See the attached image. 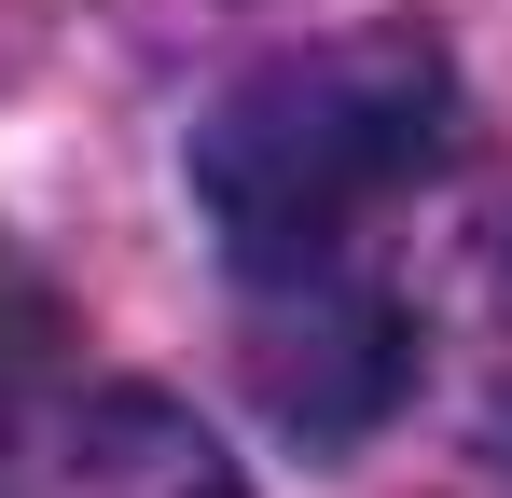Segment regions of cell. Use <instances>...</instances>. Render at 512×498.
I'll return each instance as SVG.
<instances>
[{
	"mask_svg": "<svg viewBox=\"0 0 512 498\" xmlns=\"http://www.w3.org/2000/svg\"><path fill=\"white\" fill-rule=\"evenodd\" d=\"M457 139V56L429 28L291 42L194 125V208L236 277H319L374 236Z\"/></svg>",
	"mask_w": 512,
	"mask_h": 498,
	"instance_id": "1",
	"label": "cell"
},
{
	"mask_svg": "<svg viewBox=\"0 0 512 498\" xmlns=\"http://www.w3.org/2000/svg\"><path fill=\"white\" fill-rule=\"evenodd\" d=\"M250 388L263 415L305 443V457H333L360 429H388V415L416 402V319H402V291H374V277H250Z\"/></svg>",
	"mask_w": 512,
	"mask_h": 498,
	"instance_id": "2",
	"label": "cell"
},
{
	"mask_svg": "<svg viewBox=\"0 0 512 498\" xmlns=\"http://www.w3.org/2000/svg\"><path fill=\"white\" fill-rule=\"evenodd\" d=\"M402 319H416V402L443 415V443L512 471V208H485L429 263V291Z\"/></svg>",
	"mask_w": 512,
	"mask_h": 498,
	"instance_id": "4",
	"label": "cell"
},
{
	"mask_svg": "<svg viewBox=\"0 0 512 498\" xmlns=\"http://www.w3.org/2000/svg\"><path fill=\"white\" fill-rule=\"evenodd\" d=\"M0 498H250L167 388H84L0 443Z\"/></svg>",
	"mask_w": 512,
	"mask_h": 498,
	"instance_id": "3",
	"label": "cell"
},
{
	"mask_svg": "<svg viewBox=\"0 0 512 498\" xmlns=\"http://www.w3.org/2000/svg\"><path fill=\"white\" fill-rule=\"evenodd\" d=\"M56 346H70V305H56V277H42L28 249L0 236V443L42 415V388H56Z\"/></svg>",
	"mask_w": 512,
	"mask_h": 498,
	"instance_id": "5",
	"label": "cell"
}]
</instances>
